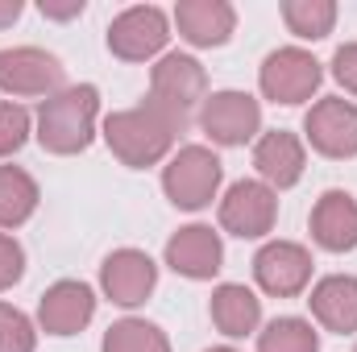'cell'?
I'll use <instances>...</instances> for the list:
<instances>
[{
	"mask_svg": "<svg viewBox=\"0 0 357 352\" xmlns=\"http://www.w3.org/2000/svg\"><path fill=\"white\" fill-rule=\"evenodd\" d=\"M324 71L320 63L307 54V50H274L266 63H262V91H266L274 104H303L312 99V91L320 88Z\"/></svg>",
	"mask_w": 357,
	"mask_h": 352,
	"instance_id": "8",
	"label": "cell"
},
{
	"mask_svg": "<svg viewBox=\"0 0 357 352\" xmlns=\"http://www.w3.org/2000/svg\"><path fill=\"white\" fill-rule=\"evenodd\" d=\"M21 17V0H0V29Z\"/></svg>",
	"mask_w": 357,
	"mask_h": 352,
	"instance_id": "29",
	"label": "cell"
},
{
	"mask_svg": "<svg viewBox=\"0 0 357 352\" xmlns=\"http://www.w3.org/2000/svg\"><path fill=\"white\" fill-rule=\"evenodd\" d=\"M254 166H258V175L266 178L270 186H295L299 175H303V145H299V137L295 133H287V129H274L266 133L262 141H258V150H254Z\"/></svg>",
	"mask_w": 357,
	"mask_h": 352,
	"instance_id": "18",
	"label": "cell"
},
{
	"mask_svg": "<svg viewBox=\"0 0 357 352\" xmlns=\"http://www.w3.org/2000/svg\"><path fill=\"white\" fill-rule=\"evenodd\" d=\"M262 125V108L245 91H216L199 108V129L216 145H245Z\"/></svg>",
	"mask_w": 357,
	"mask_h": 352,
	"instance_id": "6",
	"label": "cell"
},
{
	"mask_svg": "<svg viewBox=\"0 0 357 352\" xmlns=\"http://www.w3.org/2000/svg\"><path fill=\"white\" fill-rule=\"evenodd\" d=\"M312 237L328 253L357 249V199L345 191H324L312 207Z\"/></svg>",
	"mask_w": 357,
	"mask_h": 352,
	"instance_id": "15",
	"label": "cell"
},
{
	"mask_svg": "<svg viewBox=\"0 0 357 352\" xmlns=\"http://www.w3.org/2000/svg\"><path fill=\"white\" fill-rule=\"evenodd\" d=\"M225 262V249H220V237L204 224H191V228H178L175 237L167 241V265L183 273V278H212Z\"/></svg>",
	"mask_w": 357,
	"mask_h": 352,
	"instance_id": "14",
	"label": "cell"
},
{
	"mask_svg": "<svg viewBox=\"0 0 357 352\" xmlns=\"http://www.w3.org/2000/svg\"><path fill=\"white\" fill-rule=\"evenodd\" d=\"M204 91H208V75L195 58L187 54H167L154 75H150V99H158L171 116H178L183 125L191 120L195 104H204Z\"/></svg>",
	"mask_w": 357,
	"mask_h": 352,
	"instance_id": "4",
	"label": "cell"
},
{
	"mask_svg": "<svg viewBox=\"0 0 357 352\" xmlns=\"http://www.w3.org/2000/svg\"><path fill=\"white\" fill-rule=\"evenodd\" d=\"M104 352H171V344H167V336L154 323H146V319H121V323L108 328Z\"/></svg>",
	"mask_w": 357,
	"mask_h": 352,
	"instance_id": "22",
	"label": "cell"
},
{
	"mask_svg": "<svg viewBox=\"0 0 357 352\" xmlns=\"http://www.w3.org/2000/svg\"><path fill=\"white\" fill-rule=\"evenodd\" d=\"M96 112H100V91L91 83L79 88H63L50 95L38 112V141L50 154H79L91 145V129H96Z\"/></svg>",
	"mask_w": 357,
	"mask_h": 352,
	"instance_id": "2",
	"label": "cell"
},
{
	"mask_svg": "<svg viewBox=\"0 0 357 352\" xmlns=\"http://www.w3.org/2000/svg\"><path fill=\"white\" fill-rule=\"evenodd\" d=\"M175 21L191 46H225L237 25V13L225 0H178Z\"/></svg>",
	"mask_w": 357,
	"mask_h": 352,
	"instance_id": "16",
	"label": "cell"
},
{
	"mask_svg": "<svg viewBox=\"0 0 357 352\" xmlns=\"http://www.w3.org/2000/svg\"><path fill=\"white\" fill-rule=\"evenodd\" d=\"M354 352H357V349H354Z\"/></svg>",
	"mask_w": 357,
	"mask_h": 352,
	"instance_id": "31",
	"label": "cell"
},
{
	"mask_svg": "<svg viewBox=\"0 0 357 352\" xmlns=\"http://www.w3.org/2000/svg\"><path fill=\"white\" fill-rule=\"evenodd\" d=\"M258 352H320V336L303 319H274L258 336Z\"/></svg>",
	"mask_w": 357,
	"mask_h": 352,
	"instance_id": "23",
	"label": "cell"
},
{
	"mask_svg": "<svg viewBox=\"0 0 357 352\" xmlns=\"http://www.w3.org/2000/svg\"><path fill=\"white\" fill-rule=\"evenodd\" d=\"M21 273H25V253H21V245L0 232V290H8L13 282H21Z\"/></svg>",
	"mask_w": 357,
	"mask_h": 352,
	"instance_id": "26",
	"label": "cell"
},
{
	"mask_svg": "<svg viewBox=\"0 0 357 352\" xmlns=\"http://www.w3.org/2000/svg\"><path fill=\"white\" fill-rule=\"evenodd\" d=\"M333 75H337V83H341L345 91L357 95V42L341 46V50L333 54Z\"/></svg>",
	"mask_w": 357,
	"mask_h": 352,
	"instance_id": "27",
	"label": "cell"
},
{
	"mask_svg": "<svg viewBox=\"0 0 357 352\" xmlns=\"http://www.w3.org/2000/svg\"><path fill=\"white\" fill-rule=\"evenodd\" d=\"M208 352H233V349H208Z\"/></svg>",
	"mask_w": 357,
	"mask_h": 352,
	"instance_id": "30",
	"label": "cell"
},
{
	"mask_svg": "<svg viewBox=\"0 0 357 352\" xmlns=\"http://www.w3.org/2000/svg\"><path fill=\"white\" fill-rule=\"evenodd\" d=\"M0 88L13 95H59L63 91V63L38 46L0 50Z\"/></svg>",
	"mask_w": 357,
	"mask_h": 352,
	"instance_id": "7",
	"label": "cell"
},
{
	"mask_svg": "<svg viewBox=\"0 0 357 352\" xmlns=\"http://www.w3.org/2000/svg\"><path fill=\"white\" fill-rule=\"evenodd\" d=\"M162 186H167L175 207L195 211V207L212 203V195L220 186V158L212 150H204V145H187L171 158V166L162 175Z\"/></svg>",
	"mask_w": 357,
	"mask_h": 352,
	"instance_id": "3",
	"label": "cell"
},
{
	"mask_svg": "<svg viewBox=\"0 0 357 352\" xmlns=\"http://www.w3.org/2000/svg\"><path fill=\"white\" fill-rule=\"evenodd\" d=\"M303 129H307L312 150H320L324 158H354L357 154V104H349V99H337V95L320 99L307 112Z\"/></svg>",
	"mask_w": 357,
	"mask_h": 352,
	"instance_id": "10",
	"label": "cell"
},
{
	"mask_svg": "<svg viewBox=\"0 0 357 352\" xmlns=\"http://www.w3.org/2000/svg\"><path fill=\"white\" fill-rule=\"evenodd\" d=\"M33 344H38L33 323L17 307L0 303V352H33Z\"/></svg>",
	"mask_w": 357,
	"mask_h": 352,
	"instance_id": "24",
	"label": "cell"
},
{
	"mask_svg": "<svg viewBox=\"0 0 357 352\" xmlns=\"http://www.w3.org/2000/svg\"><path fill=\"white\" fill-rule=\"evenodd\" d=\"M262 319V303L254 298V290L245 286H233L225 282L216 294H212V323L225 332V336H250Z\"/></svg>",
	"mask_w": 357,
	"mask_h": 352,
	"instance_id": "19",
	"label": "cell"
},
{
	"mask_svg": "<svg viewBox=\"0 0 357 352\" xmlns=\"http://www.w3.org/2000/svg\"><path fill=\"white\" fill-rule=\"evenodd\" d=\"M254 278L266 294L278 298H291L307 286L312 278V257L303 245H291V241H270L266 249L254 257Z\"/></svg>",
	"mask_w": 357,
	"mask_h": 352,
	"instance_id": "11",
	"label": "cell"
},
{
	"mask_svg": "<svg viewBox=\"0 0 357 352\" xmlns=\"http://www.w3.org/2000/svg\"><path fill=\"white\" fill-rule=\"evenodd\" d=\"M282 21L295 38H324L333 33V21H337V4L333 0H287L282 4Z\"/></svg>",
	"mask_w": 357,
	"mask_h": 352,
	"instance_id": "21",
	"label": "cell"
},
{
	"mask_svg": "<svg viewBox=\"0 0 357 352\" xmlns=\"http://www.w3.org/2000/svg\"><path fill=\"white\" fill-rule=\"evenodd\" d=\"M187 125L171 116L158 99H146L129 112H112L104 120V141L125 166H154Z\"/></svg>",
	"mask_w": 357,
	"mask_h": 352,
	"instance_id": "1",
	"label": "cell"
},
{
	"mask_svg": "<svg viewBox=\"0 0 357 352\" xmlns=\"http://www.w3.org/2000/svg\"><path fill=\"white\" fill-rule=\"evenodd\" d=\"M42 13L54 17V21H67V17H79V13H84V0H71V4H46V0H42Z\"/></svg>",
	"mask_w": 357,
	"mask_h": 352,
	"instance_id": "28",
	"label": "cell"
},
{
	"mask_svg": "<svg viewBox=\"0 0 357 352\" xmlns=\"http://www.w3.org/2000/svg\"><path fill=\"white\" fill-rule=\"evenodd\" d=\"M96 315V298L84 282H54L42 303H38V319L50 336H75L84 332Z\"/></svg>",
	"mask_w": 357,
	"mask_h": 352,
	"instance_id": "13",
	"label": "cell"
},
{
	"mask_svg": "<svg viewBox=\"0 0 357 352\" xmlns=\"http://www.w3.org/2000/svg\"><path fill=\"white\" fill-rule=\"evenodd\" d=\"M29 137V112L21 104H0V158L17 154Z\"/></svg>",
	"mask_w": 357,
	"mask_h": 352,
	"instance_id": "25",
	"label": "cell"
},
{
	"mask_svg": "<svg viewBox=\"0 0 357 352\" xmlns=\"http://www.w3.org/2000/svg\"><path fill=\"white\" fill-rule=\"evenodd\" d=\"M312 315L337 336L357 332V278H345V273L324 278L312 290Z\"/></svg>",
	"mask_w": 357,
	"mask_h": 352,
	"instance_id": "17",
	"label": "cell"
},
{
	"mask_svg": "<svg viewBox=\"0 0 357 352\" xmlns=\"http://www.w3.org/2000/svg\"><path fill=\"white\" fill-rule=\"evenodd\" d=\"M171 38V25H167V13L154 8V4H137V8H125L112 25H108V50L125 63H146L150 54H158Z\"/></svg>",
	"mask_w": 357,
	"mask_h": 352,
	"instance_id": "5",
	"label": "cell"
},
{
	"mask_svg": "<svg viewBox=\"0 0 357 352\" xmlns=\"http://www.w3.org/2000/svg\"><path fill=\"white\" fill-rule=\"evenodd\" d=\"M274 216H278L274 191H270L266 182H250V178L237 182V186H229V195L220 203V224L233 237H241V241L266 237L270 228H274Z\"/></svg>",
	"mask_w": 357,
	"mask_h": 352,
	"instance_id": "9",
	"label": "cell"
},
{
	"mask_svg": "<svg viewBox=\"0 0 357 352\" xmlns=\"http://www.w3.org/2000/svg\"><path fill=\"white\" fill-rule=\"evenodd\" d=\"M100 282H104L112 303L137 307V303L150 298V290L158 282V265L150 262L146 253H137V249H116L108 262L100 265Z\"/></svg>",
	"mask_w": 357,
	"mask_h": 352,
	"instance_id": "12",
	"label": "cell"
},
{
	"mask_svg": "<svg viewBox=\"0 0 357 352\" xmlns=\"http://www.w3.org/2000/svg\"><path fill=\"white\" fill-rule=\"evenodd\" d=\"M33 207H38V182L17 166H0V228L25 224Z\"/></svg>",
	"mask_w": 357,
	"mask_h": 352,
	"instance_id": "20",
	"label": "cell"
}]
</instances>
